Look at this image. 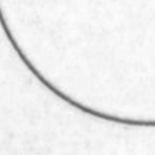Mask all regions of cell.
<instances>
[{"instance_id":"obj_1","label":"cell","mask_w":155,"mask_h":155,"mask_svg":"<svg viewBox=\"0 0 155 155\" xmlns=\"http://www.w3.org/2000/svg\"><path fill=\"white\" fill-rule=\"evenodd\" d=\"M48 73L155 91V0H15Z\"/></svg>"}]
</instances>
